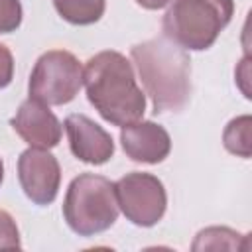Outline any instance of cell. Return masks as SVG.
Returning <instances> with one entry per match:
<instances>
[{
  "mask_svg": "<svg viewBox=\"0 0 252 252\" xmlns=\"http://www.w3.org/2000/svg\"><path fill=\"white\" fill-rule=\"evenodd\" d=\"M20 230L14 217L0 209V248H20Z\"/></svg>",
  "mask_w": 252,
  "mask_h": 252,
  "instance_id": "9a60e30c",
  "label": "cell"
},
{
  "mask_svg": "<svg viewBox=\"0 0 252 252\" xmlns=\"http://www.w3.org/2000/svg\"><path fill=\"white\" fill-rule=\"evenodd\" d=\"M71 154L91 165H102L114 156L112 136L85 114H69L63 122Z\"/></svg>",
  "mask_w": 252,
  "mask_h": 252,
  "instance_id": "9c48e42d",
  "label": "cell"
},
{
  "mask_svg": "<svg viewBox=\"0 0 252 252\" xmlns=\"http://www.w3.org/2000/svg\"><path fill=\"white\" fill-rule=\"evenodd\" d=\"M175 0H136L138 6L146 8V10H159V8H165L169 4H173Z\"/></svg>",
  "mask_w": 252,
  "mask_h": 252,
  "instance_id": "e0dca14e",
  "label": "cell"
},
{
  "mask_svg": "<svg viewBox=\"0 0 252 252\" xmlns=\"http://www.w3.org/2000/svg\"><path fill=\"white\" fill-rule=\"evenodd\" d=\"M81 87V61L65 49H51L39 55L28 81L30 96L47 106H63L71 102L79 94Z\"/></svg>",
  "mask_w": 252,
  "mask_h": 252,
  "instance_id": "5b68a950",
  "label": "cell"
},
{
  "mask_svg": "<svg viewBox=\"0 0 252 252\" xmlns=\"http://www.w3.org/2000/svg\"><path fill=\"white\" fill-rule=\"evenodd\" d=\"M63 219L79 236H94L108 230L118 219L114 183L104 175H77L63 199Z\"/></svg>",
  "mask_w": 252,
  "mask_h": 252,
  "instance_id": "277c9868",
  "label": "cell"
},
{
  "mask_svg": "<svg viewBox=\"0 0 252 252\" xmlns=\"http://www.w3.org/2000/svg\"><path fill=\"white\" fill-rule=\"evenodd\" d=\"M14 79V55L12 51L0 43V89H6Z\"/></svg>",
  "mask_w": 252,
  "mask_h": 252,
  "instance_id": "2e32d148",
  "label": "cell"
},
{
  "mask_svg": "<svg viewBox=\"0 0 252 252\" xmlns=\"http://www.w3.org/2000/svg\"><path fill=\"white\" fill-rule=\"evenodd\" d=\"M246 234H240L228 226H209L197 232L193 250H246L248 246L242 244Z\"/></svg>",
  "mask_w": 252,
  "mask_h": 252,
  "instance_id": "7c38bea8",
  "label": "cell"
},
{
  "mask_svg": "<svg viewBox=\"0 0 252 252\" xmlns=\"http://www.w3.org/2000/svg\"><path fill=\"white\" fill-rule=\"evenodd\" d=\"M22 2L20 0H0V33H12L22 24Z\"/></svg>",
  "mask_w": 252,
  "mask_h": 252,
  "instance_id": "5bb4252c",
  "label": "cell"
},
{
  "mask_svg": "<svg viewBox=\"0 0 252 252\" xmlns=\"http://www.w3.org/2000/svg\"><path fill=\"white\" fill-rule=\"evenodd\" d=\"M120 144L132 161L159 163L171 152V138L167 130L152 120H136L122 126Z\"/></svg>",
  "mask_w": 252,
  "mask_h": 252,
  "instance_id": "30bf717a",
  "label": "cell"
},
{
  "mask_svg": "<svg viewBox=\"0 0 252 252\" xmlns=\"http://www.w3.org/2000/svg\"><path fill=\"white\" fill-rule=\"evenodd\" d=\"M118 209L124 217L136 224L150 228L161 220L167 209V193L161 183L152 173L132 171L114 183Z\"/></svg>",
  "mask_w": 252,
  "mask_h": 252,
  "instance_id": "8992f818",
  "label": "cell"
},
{
  "mask_svg": "<svg viewBox=\"0 0 252 252\" xmlns=\"http://www.w3.org/2000/svg\"><path fill=\"white\" fill-rule=\"evenodd\" d=\"M234 0H175L163 16L167 39L189 51L209 49L230 24Z\"/></svg>",
  "mask_w": 252,
  "mask_h": 252,
  "instance_id": "3957f363",
  "label": "cell"
},
{
  "mask_svg": "<svg viewBox=\"0 0 252 252\" xmlns=\"http://www.w3.org/2000/svg\"><path fill=\"white\" fill-rule=\"evenodd\" d=\"M10 124L16 130V134L32 148L51 150L61 142L63 126L59 118L49 110L47 104L32 96L20 104Z\"/></svg>",
  "mask_w": 252,
  "mask_h": 252,
  "instance_id": "ba28073f",
  "label": "cell"
},
{
  "mask_svg": "<svg viewBox=\"0 0 252 252\" xmlns=\"http://www.w3.org/2000/svg\"><path fill=\"white\" fill-rule=\"evenodd\" d=\"M130 57L156 114L179 112L187 104L191 94V59L187 49L161 35L132 45Z\"/></svg>",
  "mask_w": 252,
  "mask_h": 252,
  "instance_id": "7a4b0ae2",
  "label": "cell"
},
{
  "mask_svg": "<svg viewBox=\"0 0 252 252\" xmlns=\"http://www.w3.org/2000/svg\"><path fill=\"white\" fill-rule=\"evenodd\" d=\"M4 181V163H2V158H0V185Z\"/></svg>",
  "mask_w": 252,
  "mask_h": 252,
  "instance_id": "ac0fdd59",
  "label": "cell"
},
{
  "mask_svg": "<svg viewBox=\"0 0 252 252\" xmlns=\"http://www.w3.org/2000/svg\"><path fill=\"white\" fill-rule=\"evenodd\" d=\"M252 118L250 114H242L232 118L222 132V144L226 148V152L248 159L252 154Z\"/></svg>",
  "mask_w": 252,
  "mask_h": 252,
  "instance_id": "4fadbf2b",
  "label": "cell"
},
{
  "mask_svg": "<svg viewBox=\"0 0 252 252\" xmlns=\"http://www.w3.org/2000/svg\"><path fill=\"white\" fill-rule=\"evenodd\" d=\"M87 98L94 110L112 126H126L142 120L146 94L136 83L132 63L120 51H98L83 69Z\"/></svg>",
  "mask_w": 252,
  "mask_h": 252,
  "instance_id": "6da1fadb",
  "label": "cell"
},
{
  "mask_svg": "<svg viewBox=\"0 0 252 252\" xmlns=\"http://www.w3.org/2000/svg\"><path fill=\"white\" fill-rule=\"evenodd\" d=\"M57 14L73 26H91L104 14L106 0H53Z\"/></svg>",
  "mask_w": 252,
  "mask_h": 252,
  "instance_id": "8fae6325",
  "label": "cell"
},
{
  "mask_svg": "<svg viewBox=\"0 0 252 252\" xmlns=\"http://www.w3.org/2000/svg\"><path fill=\"white\" fill-rule=\"evenodd\" d=\"M18 179L32 203L39 207L51 205L61 185L59 161L49 150L30 146L18 158Z\"/></svg>",
  "mask_w": 252,
  "mask_h": 252,
  "instance_id": "52a82bcc",
  "label": "cell"
}]
</instances>
